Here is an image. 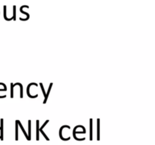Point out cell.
Here are the masks:
<instances>
[{"label":"cell","mask_w":155,"mask_h":145,"mask_svg":"<svg viewBox=\"0 0 155 145\" xmlns=\"http://www.w3.org/2000/svg\"><path fill=\"white\" fill-rule=\"evenodd\" d=\"M52 85H53V83H52V82H51V83H50V85H49V87H48V92H47V94H46V95H45V100H44V102H43V104H46L47 99H48V95H49V94H50V92H51V87H52Z\"/></svg>","instance_id":"1"},{"label":"cell","mask_w":155,"mask_h":145,"mask_svg":"<svg viewBox=\"0 0 155 145\" xmlns=\"http://www.w3.org/2000/svg\"><path fill=\"white\" fill-rule=\"evenodd\" d=\"M36 140H39V121L36 120Z\"/></svg>","instance_id":"2"},{"label":"cell","mask_w":155,"mask_h":145,"mask_svg":"<svg viewBox=\"0 0 155 145\" xmlns=\"http://www.w3.org/2000/svg\"><path fill=\"white\" fill-rule=\"evenodd\" d=\"M18 125H20V127H21V129L22 130L23 132H24V135H25V137H27V140H30V139H29L28 135H27V133H26V131H25V130H24V127H23V125H21V122H20V121H19V120H18Z\"/></svg>","instance_id":"3"},{"label":"cell","mask_w":155,"mask_h":145,"mask_svg":"<svg viewBox=\"0 0 155 145\" xmlns=\"http://www.w3.org/2000/svg\"><path fill=\"white\" fill-rule=\"evenodd\" d=\"M0 140H3V119H1V127H0Z\"/></svg>","instance_id":"4"},{"label":"cell","mask_w":155,"mask_h":145,"mask_svg":"<svg viewBox=\"0 0 155 145\" xmlns=\"http://www.w3.org/2000/svg\"><path fill=\"white\" fill-rule=\"evenodd\" d=\"M18 120H16V122H15V140H18Z\"/></svg>","instance_id":"5"},{"label":"cell","mask_w":155,"mask_h":145,"mask_svg":"<svg viewBox=\"0 0 155 145\" xmlns=\"http://www.w3.org/2000/svg\"><path fill=\"white\" fill-rule=\"evenodd\" d=\"M98 122H97V125H98V133H97V140H100V119H97Z\"/></svg>","instance_id":"6"},{"label":"cell","mask_w":155,"mask_h":145,"mask_svg":"<svg viewBox=\"0 0 155 145\" xmlns=\"http://www.w3.org/2000/svg\"><path fill=\"white\" fill-rule=\"evenodd\" d=\"M90 140H92V119H90Z\"/></svg>","instance_id":"7"},{"label":"cell","mask_w":155,"mask_h":145,"mask_svg":"<svg viewBox=\"0 0 155 145\" xmlns=\"http://www.w3.org/2000/svg\"><path fill=\"white\" fill-rule=\"evenodd\" d=\"M28 124H29V126H28V129H29V134H28V137L30 140H31L30 139V135H31V133H30V131H31V126H30V125H31V122H30V120L28 121Z\"/></svg>","instance_id":"8"},{"label":"cell","mask_w":155,"mask_h":145,"mask_svg":"<svg viewBox=\"0 0 155 145\" xmlns=\"http://www.w3.org/2000/svg\"><path fill=\"white\" fill-rule=\"evenodd\" d=\"M17 84H18V85L20 86V89H21V97H20V98H23V97H24V96H23V86H22V84H21V83H19V82H18Z\"/></svg>","instance_id":"9"},{"label":"cell","mask_w":155,"mask_h":145,"mask_svg":"<svg viewBox=\"0 0 155 145\" xmlns=\"http://www.w3.org/2000/svg\"><path fill=\"white\" fill-rule=\"evenodd\" d=\"M11 89H12V91H11V98H13V90H14V84L13 83H12L11 84Z\"/></svg>","instance_id":"10"},{"label":"cell","mask_w":155,"mask_h":145,"mask_svg":"<svg viewBox=\"0 0 155 145\" xmlns=\"http://www.w3.org/2000/svg\"><path fill=\"white\" fill-rule=\"evenodd\" d=\"M39 131H40V132L42 133V135H43L44 137H45V138L47 140H49V138H48V136H47L46 134H45V133L44 132V131H43V130H39Z\"/></svg>","instance_id":"11"},{"label":"cell","mask_w":155,"mask_h":145,"mask_svg":"<svg viewBox=\"0 0 155 145\" xmlns=\"http://www.w3.org/2000/svg\"><path fill=\"white\" fill-rule=\"evenodd\" d=\"M48 121H49V120H46V121H45V123H44L43 125H42V127H41V128H39V130H42V129H43L44 128H45V125H46V124L48 123Z\"/></svg>","instance_id":"12"},{"label":"cell","mask_w":155,"mask_h":145,"mask_svg":"<svg viewBox=\"0 0 155 145\" xmlns=\"http://www.w3.org/2000/svg\"><path fill=\"white\" fill-rule=\"evenodd\" d=\"M40 86H41V88H42V92H43V95H44V97H45V95H46V93H45V91H44V88H43V86H42V83H40Z\"/></svg>","instance_id":"13"}]
</instances>
